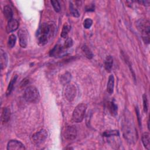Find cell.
I'll use <instances>...</instances> for the list:
<instances>
[{"mask_svg":"<svg viewBox=\"0 0 150 150\" xmlns=\"http://www.w3.org/2000/svg\"><path fill=\"white\" fill-rule=\"evenodd\" d=\"M56 29V25L53 22L42 23L36 32L38 44L40 46L47 44L54 37Z\"/></svg>","mask_w":150,"mask_h":150,"instance_id":"6da1fadb","label":"cell"},{"mask_svg":"<svg viewBox=\"0 0 150 150\" xmlns=\"http://www.w3.org/2000/svg\"><path fill=\"white\" fill-rule=\"evenodd\" d=\"M135 25L137 29L141 33L142 38L144 42L146 44H149L150 38L149 22L145 19H139L136 22Z\"/></svg>","mask_w":150,"mask_h":150,"instance_id":"7a4b0ae2","label":"cell"},{"mask_svg":"<svg viewBox=\"0 0 150 150\" xmlns=\"http://www.w3.org/2000/svg\"><path fill=\"white\" fill-rule=\"evenodd\" d=\"M123 135L124 137L127 141L130 143H134L137 140V130L132 126V124H130L128 122H126L123 125Z\"/></svg>","mask_w":150,"mask_h":150,"instance_id":"3957f363","label":"cell"},{"mask_svg":"<svg viewBox=\"0 0 150 150\" xmlns=\"http://www.w3.org/2000/svg\"><path fill=\"white\" fill-rule=\"evenodd\" d=\"M24 98L27 102L36 103L40 100V94L38 90L34 86L28 87L24 92Z\"/></svg>","mask_w":150,"mask_h":150,"instance_id":"277c9868","label":"cell"},{"mask_svg":"<svg viewBox=\"0 0 150 150\" xmlns=\"http://www.w3.org/2000/svg\"><path fill=\"white\" fill-rule=\"evenodd\" d=\"M86 109L87 105L86 104L80 103L78 104L73 110L72 120L75 122H81L84 118Z\"/></svg>","mask_w":150,"mask_h":150,"instance_id":"5b68a950","label":"cell"},{"mask_svg":"<svg viewBox=\"0 0 150 150\" xmlns=\"http://www.w3.org/2000/svg\"><path fill=\"white\" fill-rule=\"evenodd\" d=\"M47 137V131L45 129H42L40 131L35 132L32 135L31 141L34 145L36 146H39L45 141Z\"/></svg>","mask_w":150,"mask_h":150,"instance_id":"8992f818","label":"cell"},{"mask_svg":"<svg viewBox=\"0 0 150 150\" xmlns=\"http://www.w3.org/2000/svg\"><path fill=\"white\" fill-rule=\"evenodd\" d=\"M76 93V88L75 86L72 84H67L63 90V96L69 101H71L74 99Z\"/></svg>","mask_w":150,"mask_h":150,"instance_id":"52a82bcc","label":"cell"},{"mask_svg":"<svg viewBox=\"0 0 150 150\" xmlns=\"http://www.w3.org/2000/svg\"><path fill=\"white\" fill-rule=\"evenodd\" d=\"M18 35L19 40L20 46L25 48L27 46L28 40V31L25 28H21L18 33Z\"/></svg>","mask_w":150,"mask_h":150,"instance_id":"ba28073f","label":"cell"},{"mask_svg":"<svg viewBox=\"0 0 150 150\" xmlns=\"http://www.w3.org/2000/svg\"><path fill=\"white\" fill-rule=\"evenodd\" d=\"M67 49L64 47L63 45L57 44L54 46V47L50 51L49 54L51 57H57L59 56H63Z\"/></svg>","mask_w":150,"mask_h":150,"instance_id":"9c48e42d","label":"cell"},{"mask_svg":"<svg viewBox=\"0 0 150 150\" xmlns=\"http://www.w3.org/2000/svg\"><path fill=\"white\" fill-rule=\"evenodd\" d=\"M77 136V129L74 126H68L64 131V137L66 139L72 141Z\"/></svg>","mask_w":150,"mask_h":150,"instance_id":"30bf717a","label":"cell"},{"mask_svg":"<svg viewBox=\"0 0 150 150\" xmlns=\"http://www.w3.org/2000/svg\"><path fill=\"white\" fill-rule=\"evenodd\" d=\"M7 149L8 150H24L25 149V147L21 142L16 139H13V140H10L8 142Z\"/></svg>","mask_w":150,"mask_h":150,"instance_id":"8fae6325","label":"cell"},{"mask_svg":"<svg viewBox=\"0 0 150 150\" xmlns=\"http://www.w3.org/2000/svg\"><path fill=\"white\" fill-rule=\"evenodd\" d=\"M19 27V22L17 20L12 19L8 21V23L6 27V30L7 33H11L18 29Z\"/></svg>","mask_w":150,"mask_h":150,"instance_id":"7c38bea8","label":"cell"},{"mask_svg":"<svg viewBox=\"0 0 150 150\" xmlns=\"http://www.w3.org/2000/svg\"><path fill=\"white\" fill-rule=\"evenodd\" d=\"M0 62H1V70L4 69L8 64V58L6 52L2 49L0 50Z\"/></svg>","mask_w":150,"mask_h":150,"instance_id":"4fadbf2b","label":"cell"},{"mask_svg":"<svg viewBox=\"0 0 150 150\" xmlns=\"http://www.w3.org/2000/svg\"><path fill=\"white\" fill-rule=\"evenodd\" d=\"M11 117V111L8 107L4 108L1 114V121L3 124L7 123Z\"/></svg>","mask_w":150,"mask_h":150,"instance_id":"5bb4252c","label":"cell"},{"mask_svg":"<svg viewBox=\"0 0 150 150\" xmlns=\"http://www.w3.org/2000/svg\"><path fill=\"white\" fill-rule=\"evenodd\" d=\"M71 79V74L69 72L66 71L60 76V81L62 84L66 86L70 83Z\"/></svg>","mask_w":150,"mask_h":150,"instance_id":"9a60e30c","label":"cell"},{"mask_svg":"<svg viewBox=\"0 0 150 150\" xmlns=\"http://www.w3.org/2000/svg\"><path fill=\"white\" fill-rule=\"evenodd\" d=\"M3 13L5 18L8 21L12 19V16H13V12L12 8L6 5L4 7L3 9Z\"/></svg>","mask_w":150,"mask_h":150,"instance_id":"2e32d148","label":"cell"},{"mask_svg":"<svg viewBox=\"0 0 150 150\" xmlns=\"http://www.w3.org/2000/svg\"><path fill=\"white\" fill-rule=\"evenodd\" d=\"M113 64V59L111 56H107L104 61V67L107 72H110Z\"/></svg>","mask_w":150,"mask_h":150,"instance_id":"e0dca14e","label":"cell"},{"mask_svg":"<svg viewBox=\"0 0 150 150\" xmlns=\"http://www.w3.org/2000/svg\"><path fill=\"white\" fill-rule=\"evenodd\" d=\"M114 77L113 75H110L108 77L107 85V91L109 94H112L114 91Z\"/></svg>","mask_w":150,"mask_h":150,"instance_id":"ac0fdd59","label":"cell"},{"mask_svg":"<svg viewBox=\"0 0 150 150\" xmlns=\"http://www.w3.org/2000/svg\"><path fill=\"white\" fill-rule=\"evenodd\" d=\"M142 142L144 147L147 149H150V139L149 134L144 132L142 135Z\"/></svg>","mask_w":150,"mask_h":150,"instance_id":"d6986e66","label":"cell"},{"mask_svg":"<svg viewBox=\"0 0 150 150\" xmlns=\"http://www.w3.org/2000/svg\"><path fill=\"white\" fill-rule=\"evenodd\" d=\"M17 78H18V76L17 75H15L11 80L9 84H8V88H7V90H6V96H9V94H11V93H12L13 89V86H14V84L17 80Z\"/></svg>","mask_w":150,"mask_h":150,"instance_id":"ffe728a7","label":"cell"},{"mask_svg":"<svg viewBox=\"0 0 150 150\" xmlns=\"http://www.w3.org/2000/svg\"><path fill=\"white\" fill-rule=\"evenodd\" d=\"M108 110L112 115H116L118 112V107L113 101H111L108 104Z\"/></svg>","mask_w":150,"mask_h":150,"instance_id":"44dd1931","label":"cell"},{"mask_svg":"<svg viewBox=\"0 0 150 150\" xmlns=\"http://www.w3.org/2000/svg\"><path fill=\"white\" fill-rule=\"evenodd\" d=\"M70 29H71V27L70 25H69L68 24H64V26H63V29L60 34L61 37L63 38H67V35L69 31L70 30Z\"/></svg>","mask_w":150,"mask_h":150,"instance_id":"7402d4cb","label":"cell"},{"mask_svg":"<svg viewBox=\"0 0 150 150\" xmlns=\"http://www.w3.org/2000/svg\"><path fill=\"white\" fill-rule=\"evenodd\" d=\"M82 50L84 54V55L86 56V57L89 59H91L93 56V54L91 52V50L88 48V47L86 45H84L82 47Z\"/></svg>","mask_w":150,"mask_h":150,"instance_id":"603a6c76","label":"cell"},{"mask_svg":"<svg viewBox=\"0 0 150 150\" xmlns=\"http://www.w3.org/2000/svg\"><path fill=\"white\" fill-rule=\"evenodd\" d=\"M16 36L13 34L11 35L9 38H8V46L9 48H12L13 47H14L15 43H16Z\"/></svg>","mask_w":150,"mask_h":150,"instance_id":"cb8c5ba5","label":"cell"},{"mask_svg":"<svg viewBox=\"0 0 150 150\" xmlns=\"http://www.w3.org/2000/svg\"><path fill=\"white\" fill-rule=\"evenodd\" d=\"M103 135L104 137H110V136H118L119 132L117 130H108L103 132Z\"/></svg>","mask_w":150,"mask_h":150,"instance_id":"d4e9b609","label":"cell"},{"mask_svg":"<svg viewBox=\"0 0 150 150\" xmlns=\"http://www.w3.org/2000/svg\"><path fill=\"white\" fill-rule=\"evenodd\" d=\"M70 11L71 15H72L74 17L77 18V17H79V16H80V13H79L78 10L76 9L74 7L73 5L71 3H70Z\"/></svg>","mask_w":150,"mask_h":150,"instance_id":"484cf974","label":"cell"},{"mask_svg":"<svg viewBox=\"0 0 150 150\" xmlns=\"http://www.w3.org/2000/svg\"><path fill=\"white\" fill-rule=\"evenodd\" d=\"M143 98V107H144V111L145 112H148V99H147V96L146 94H144L142 96Z\"/></svg>","mask_w":150,"mask_h":150,"instance_id":"4316f807","label":"cell"},{"mask_svg":"<svg viewBox=\"0 0 150 150\" xmlns=\"http://www.w3.org/2000/svg\"><path fill=\"white\" fill-rule=\"evenodd\" d=\"M54 11L57 12H59L60 11V4L59 2L58 1H56V0H52L50 1Z\"/></svg>","mask_w":150,"mask_h":150,"instance_id":"83f0119b","label":"cell"},{"mask_svg":"<svg viewBox=\"0 0 150 150\" xmlns=\"http://www.w3.org/2000/svg\"><path fill=\"white\" fill-rule=\"evenodd\" d=\"M73 42L72 39L71 38H67L66 40L64 41L63 46L66 49H67L68 48L71 47L73 46Z\"/></svg>","mask_w":150,"mask_h":150,"instance_id":"f1b7e54d","label":"cell"},{"mask_svg":"<svg viewBox=\"0 0 150 150\" xmlns=\"http://www.w3.org/2000/svg\"><path fill=\"white\" fill-rule=\"evenodd\" d=\"M93 24V21L90 18H87L83 22V26L86 29H89Z\"/></svg>","mask_w":150,"mask_h":150,"instance_id":"f546056e","label":"cell"},{"mask_svg":"<svg viewBox=\"0 0 150 150\" xmlns=\"http://www.w3.org/2000/svg\"><path fill=\"white\" fill-rule=\"evenodd\" d=\"M138 2L140 4H142L144 6H149L150 1H148V0H145V1H144V0H143V1L142 0V1L139 0V1H138Z\"/></svg>","mask_w":150,"mask_h":150,"instance_id":"4dcf8cb0","label":"cell"}]
</instances>
